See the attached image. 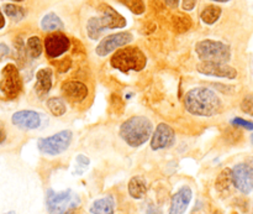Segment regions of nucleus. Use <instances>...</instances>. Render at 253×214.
<instances>
[{"label": "nucleus", "instance_id": "nucleus-1", "mask_svg": "<svg viewBox=\"0 0 253 214\" xmlns=\"http://www.w3.org/2000/svg\"><path fill=\"white\" fill-rule=\"evenodd\" d=\"M185 109L197 116H214L222 109L220 97L212 89L207 87H197L185 94Z\"/></svg>", "mask_w": 253, "mask_h": 214}, {"label": "nucleus", "instance_id": "nucleus-2", "mask_svg": "<svg viewBox=\"0 0 253 214\" xmlns=\"http://www.w3.org/2000/svg\"><path fill=\"white\" fill-rule=\"evenodd\" d=\"M153 125L150 119L142 115L131 116L120 126V136L128 146L138 148L150 139Z\"/></svg>", "mask_w": 253, "mask_h": 214}, {"label": "nucleus", "instance_id": "nucleus-3", "mask_svg": "<svg viewBox=\"0 0 253 214\" xmlns=\"http://www.w3.org/2000/svg\"><path fill=\"white\" fill-rule=\"evenodd\" d=\"M111 66L124 73H128L131 71L140 72L142 71L147 63V57L138 47H125V49L118 50L114 54L110 61Z\"/></svg>", "mask_w": 253, "mask_h": 214}, {"label": "nucleus", "instance_id": "nucleus-4", "mask_svg": "<svg viewBox=\"0 0 253 214\" xmlns=\"http://www.w3.org/2000/svg\"><path fill=\"white\" fill-rule=\"evenodd\" d=\"M195 52L203 62L227 63L231 58V50L226 44L215 40H203L195 45Z\"/></svg>", "mask_w": 253, "mask_h": 214}, {"label": "nucleus", "instance_id": "nucleus-5", "mask_svg": "<svg viewBox=\"0 0 253 214\" xmlns=\"http://www.w3.org/2000/svg\"><path fill=\"white\" fill-rule=\"evenodd\" d=\"M81 203L79 196L73 191L66 190L62 192H54L48 190L46 198L47 211L51 214H69L76 210Z\"/></svg>", "mask_w": 253, "mask_h": 214}, {"label": "nucleus", "instance_id": "nucleus-6", "mask_svg": "<svg viewBox=\"0 0 253 214\" xmlns=\"http://www.w3.org/2000/svg\"><path fill=\"white\" fill-rule=\"evenodd\" d=\"M73 139V134L71 130H63L48 138H42L37 141L39 150L46 155L56 156L64 153L69 148Z\"/></svg>", "mask_w": 253, "mask_h": 214}, {"label": "nucleus", "instance_id": "nucleus-7", "mask_svg": "<svg viewBox=\"0 0 253 214\" xmlns=\"http://www.w3.org/2000/svg\"><path fill=\"white\" fill-rule=\"evenodd\" d=\"M22 89V81L16 66L9 63L2 68L0 79V91L7 98H16Z\"/></svg>", "mask_w": 253, "mask_h": 214}, {"label": "nucleus", "instance_id": "nucleus-8", "mask_svg": "<svg viewBox=\"0 0 253 214\" xmlns=\"http://www.w3.org/2000/svg\"><path fill=\"white\" fill-rule=\"evenodd\" d=\"M133 40L132 35L130 32H119V34L109 35L105 39L100 41V44L96 46L95 52L98 56L105 57L114 52L115 50H119L120 47L126 46Z\"/></svg>", "mask_w": 253, "mask_h": 214}, {"label": "nucleus", "instance_id": "nucleus-9", "mask_svg": "<svg viewBox=\"0 0 253 214\" xmlns=\"http://www.w3.org/2000/svg\"><path fill=\"white\" fill-rule=\"evenodd\" d=\"M71 49V40L61 32L49 34L44 40V50L49 58H58Z\"/></svg>", "mask_w": 253, "mask_h": 214}, {"label": "nucleus", "instance_id": "nucleus-10", "mask_svg": "<svg viewBox=\"0 0 253 214\" xmlns=\"http://www.w3.org/2000/svg\"><path fill=\"white\" fill-rule=\"evenodd\" d=\"M197 69L199 73L217 77V78L235 79L237 77V71L234 67L226 63H220V62H202L198 64Z\"/></svg>", "mask_w": 253, "mask_h": 214}, {"label": "nucleus", "instance_id": "nucleus-11", "mask_svg": "<svg viewBox=\"0 0 253 214\" xmlns=\"http://www.w3.org/2000/svg\"><path fill=\"white\" fill-rule=\"evenodd\" d=\"M232 182L240 192L249 195L253 190V175L247 163H239L232 170Z\"/></svg>", "mask_w": 253, "mask_h": 214}, {"label": "nucleus", "instance_id": "nucleus-12", "mask_svg": "<svg viewBox=\"0 0 253 214\" xmlns=\"http://www.w3.org/2000/svg\"><path fill=\"white\" fill-rule=\"evenodd\" d=\"M175 135L172 126L168 124L161 123L155 130L151 140V148L152 150H162V149L170 148L174 144Z\"/></svg>", "mask_w": 253, "mask_h": 214}, {"label": "nucleus", "instance_id": "nucleus-13", "mask_svg": "<svg viewBox=\"0 0 253 214\" xmlns=\"http://www.w3.org/2000/svg\"><path fill=\"white\" fill-rule=\"evenodd\" d=\"M62 93L72 103H82L88 97V87L79 81H66L62 84Z\"/></svg>", "mask_w": 253, "mask_h": 214}, {"label": "nucleus", "instance_id": "nucleus-14", "mask_svg": "<svg viewBox=\"0 0 253 214\" xmlns=\"http://www.w3.org/2000/svg\"><path fill=\"white\" fill-rule=\"evenodd\" d=\"M11 121L17 128L25 129V130H34L40 126L41 118H40L39 113L34 110H20L12 114Z\"/></svg>", "mask_w": 253, "mask_h": 214}, {"label": "nucleus", "instance_id": "nucleus-15", "mask_svg": "<svg viewBox=\"0 0 253 214\" xmlns=\"http://www.w3.org/2000/svg\"><path fill=\"white\" fill-rule=\"evenodd\" d=\"M99 11L101 12V17H103L106 29H123L127 24L125 17L119 14L110 5L101 4L99 6Z\"/></svg>", "mask_w": 253, "mask_h": 214}, {"label": "nucleus", "instance_id": "nucleus-16", "mask_svg": "<svg viewBox=\"0 0 253 214\" xmlns=\"http://www.w3.org/2000/svg\"><path fill=\"white\" fill-rule=\"evenodd\" d=\"M190 201H192V190L188 186H184L172 197L169 214H184Z\"/></svg>", "mask_w": 253, "mask_h": 214}, {"label": "nucleus", "instance_id": "nucleus-17", "mask_svg": "<svg viewBox=\"0 0 253 214\" xmlns=\"http://www.w3.org/2000/svg\"><path fill=\"white\" fill-rule=\"evenodd\" d=\"M52 88V69L51 68H41L36 74V84H35V91L37 96L43 97L51 91Z\"/></svg>", "mask_w": 253, "mask_h": 214}, {"label": "nucleus", "instance_id": "nucleus-18", "mask_svg": "<svg viewBox=\"0 0 253 214\" xmlns=\"http://www.w3.org/2000/svg\"><path fill=\"white\" fill-rule=\"evenodd\" d=\"M147 192V185L141 176H135L128 182V193L135 200H140Z\"/></svg>", "mask_w": 253, "mask_h": 214}, {"label": "nucleus", "instance_id": "nucleus-19", "mask_svg": "<svg viewBox=\"0 0 253 214\" xmlns=\"http://www.w3.org/2000/svg\"><path fill=\"white\" fill-rule=\"evenodd\" d=\"M104 30H106L105 24H104L103 17L93 16L88 20L86 24V34L91 40H98L101 36Z\"/></svg>", "mask_w": 253, "mask_h": 214}, {"label": "nucleus", "instance_id": "nucleus-20", "mask_svg": "<svg viewBox=\"0 0 253 214\" xmlns=\"http://www.w3.org/2000/svg\"><path fill=\"white\" fill-rule=\"evenodd\" d=\"M114 210H115V203L111 197L96 200L90 207V212L93 214H114Z\"/></svg>", "mask_w": 253, "mask_h": 214}, {"label": "nucleus", "instance_id": "nucleus-21", "mask_svg": "<svg viewBox=\"0 0 253 214\" xmlns=\"http://www.w3.org/2000/svg\"><path fill=\"white\" fill-rule=\"evenodd\" d=\"M41 27L44 31H57V30L63 29V22L59 19L58 15L54 12L44 15L43 19L41 20Z\"/></svg>", "mask_w": 253, "mask_h": 214}, {"label": "nucleus", "instance_id": "nucleus-22", "mask_svg": "<svg viewBox=\"0 0 253 214\" xmlns=\"http://www.w3.org/2000/svg\"><path fill=\"white\" fill-rule=\"evenodd\" d=\"M221 7L216 6V5H209V6L205 7L204 10L200 14V17H202V21L207 25H212L220 19L221 16Z\"/></svg>", "mask_w": 253, "mask_h": 214}, {"label": "nucleus", "instance_id": "nucleus-23", "mask_svg": "<svg viewBox=\"0 0 253 214\" xmlns=\"http://www.w3.org/2000/svg\"><path fill=\"white\" fill-rule=\"evenodd\" d=\"M172 27L178 34H183L192 27V19L184 14L174 15L172 17Z\"/></svg>", "mask_w": 253, "mask_h": 214}, {"label": "nucleus", "instance_id": "nucleus-24", "mask_svg": "<svg viewBox=\"0 0 253 214\" xmlns=\"http://www.w3.org/2000/svg\"><path fill=\"white\" fill-rule=\"evenodd\" d=\"M232 170L230 168H225L221 171L219 176L216 178V182H215V187L219 192H225L230 188V186L232 185Z\"/></svg>", "mask_w": 253, "mask_h": 214}, {"label": "nucleus", "instance_id": "nucleus-25", "mask_svg": "<svg viewBox=\"0 0 253 214\" xmlns=\"http://www.w3.org/2000/svg\"><path fill=\"white\" fill-rule=\"evenodd\" d=\"M47 107H48L49 111L53 114L54 116H62L66 114L67 107L63 99L58 98V97H52L47 101Z\"/></svg>", "mask_w": 253, "mask_h": 214}, {"label": "nucleus", "instance_id": "nucleus-26", "mask_svg": "<svg viewBox=\"0 0 253 214\" xmlns=\"http://www.w3.org/2000/svg\"><path fill=\"white\" fill-rule=\"evenodd\" d=\"M26 50L27 54H30L31 58H39L42 54V50H43V46H42V42L40 40V37L32 36L27 40L26 44Z\"/></svg>", "mask_w": 253, "mask_h": 214}, {"label": "nucleus", "instance_id": "nucleus-27", "mask_svg": "<svg viewBox=\"0 0 253 214\" xmlns=\"http://www.w3.org/2000/svg\"><path fill=\"white\" fill-rule=\"evenodd\" d=\"M4 11L10 19H12L14 21H20V20L24 19L25 16V10L22 9L19 5L14 4H6L4 6Z\"/></svg>", "mask_w": 253, "mask_h": 214}, {"label": "nucleus", "instance_id": "nucleus-28", "mask_svg": "<svg viewBox=\"0 0 253 214\" xmlns=\"http://www.w3.org/2000/svg\"><path fill=\"white\" fill-rule=\"evenodd\" d=\"M125 4L127 5L128 9L136 15H141L145 12L146 7L142 0H125Z\"/></svg>", "mask_w": 253, "mask_h": 214}, {"label": "nucleus", "instance_id": "nucleus-29", "mask_svg": "<svg viewBox=\"0 0 253 214\" xmlns=\"http://www.w3.org/2000/svg\"><path fill=\"white\" fill-rule=\"evenodd\" d=\"M110 107H111V110H113L114 113L118 114V115H120L124 110L123 99H121L119 96H116V94H113L110 98Z\"/></svg>", "mask_w": 253, "mask_h": 214}, {"label": "nucleus", "instance_id": "nucleus-30", "mask_svg": "<svg viewBox=\"0 0 253 214\" xmlns=\"http://www.w3.org/2000/svg\"><path fill=\"white\" fill-rule=\"evenodd\" d=\"M77 161V171L76 173H78V175H81V173H83L84 171L88 168L89 163H90V161H89V159L86 158V156L84 155H78L76 159Z\"/></svg>", "mask_w": 253, "mask_h": 214}, {"label": "nucleus", "instance_id": "nucleus-31", "mask_svg": "<svg viewBox=\"0 0 253 214\" xmlns=\"http://www.w3.org/2000/svg\"><path fill=\"white\" fill-rule=\"evenodd\" d=\"M241 109L244 113L253 115V96H246L241 102Z\"/></svg>", "mask_w": 253, "mask_h": 214}, {"label": "nucleus", "instance_id": "nucleus-32", "mask_svg": "<svg viewBox=\"0 0 253 214\" xmlns=\"http://www.w3.org/2000/svg\"><path fill=\"white\" fill-rule=\"evenodd\" d=\"M71 66H72V59L68 58V57H66V58L61 59V61L57 63V69H58V72H61V73H64V72H67L69 68H71Z\"/></svg>", "mask_w": 253, "mask_h": 214}, {"label": "nucleus", "instance_id": "nucleus-33", "mask_svg": "<svg viewBox=\"0 0 253 214\" xmlns=\"http://www.w3.org/2000/svg\"><path fill=\"white\" fill-rule=\"evenodd\" d=\"M232 125L242 126V128H246V129H250V130H253V123L245 120V119H241V118L234 119V120H232Z\"/></svg>", "mask_w": 253, "mask_h": 214}, {"label": "nucleus", "instance_id": "nucleus-34", "mask_svg": "<svg viewBox=\"0 0 253 214\" xmlns=\"http://www.w3.org/2000/svg\"><path fill=\"white\" fill-rule=\"evenodd\" d=\"M195 4H197V0H183L182 7L187 11H190L195 7Z\"/></svg>", "mask_w": 253, "mask_h": 214}, {"label": "nucleus", "instance_id": "nucleus-35", "mask_svg": "<svg viewBox=\"0 0 253 214\" xmlns=\"http://www.w3.org/2000/svg\"><path fill=\"white\" fill-rule=\"evenodd\" d=\"M7 54H9V47L5 44H0V59H2Z\"/></svg>", "mask_w": 253, "mask_h": 214}, {"label": "nucleus", "instance_id": "nucleus-36", "mask_svg": "<svg viewBox=\"0 0 253 214\" xmlns=\"http://www.w3.org/2000/svg\"><path fill=\"white\" fill-rule=\"evenodd\" d=\"M178 2H179V0H166V4L169 7H172V9L178 6Z\"/></svg>", "mask_w": 253, "mask_h": 214}, {"label": "nucleus", "instance_id": "nucleus-37", "mask_svg": "<svg viewBox=\"0 0 253 214\" xmlns=\"http://www.w3.org/2000/svg\"><path fill=\"white\" fill-rule=\"evenodd\" d=\"M5 139H6V133H5L4 128H2L1 125H0V145H1V144L4 143Z\"/></svg>", "mask_w": 253, "mask_h": 214}, {"label": "nucleus", "instance_id": "nucleus-38", "mask_svg": "<svg viewBox=\"0 0 253 214\" xmlns=\"http://www.w3.org/2000/svg\"><path fill=\"white\" fill-rule=\"evenodd\" d=\"M5 26V19H4V15L1 14V11H0V30L2 29V27Z\"/></svg>", "mask_w": 253, "mask_h": 214}, {"label": "nucleus", "instance_id": "nucleus-39", "mask_svg": "<svg viewBox=\"0 0 253 214\" xmlns=\"http://www.w3.org/2000/svg\"><path fill=\"white\" fill-rule=\"evenodd\" d=\"M247 165H249L250 170H251V172H252V175H253V158L250 159V160L247 161Z\"/></svg>", "mask_w": 253, "mask_h": 214}, {"label": "nucleus", "instance_id": "nucleus-40", "mask_svg": "<svg viewBox=\"0 0 253 214\" xmlns=\"http://www.w3.org/2000/svg\"><path fill=\"white\" fill-rule=\"evenodd\" d=\"M212 1H215V2H227V1H230V0H212Z\"/></svg>", "mask_w": 253, "mask_h": 214}, {"label": "nucleus", "instance_id": "nucleus-41", "mask_svg": "<svg viewBox=\"0 0 253 214\" xmlns=\"http://www.w3.org/2000/svg\"><path fill=\"white\" fill-rule=\"evenodd\" d=\"M2 214H17V212H15V211H10V212H6V213H2Z\"/></svg>", "mask_w": 253, "mask_h": 214}, {"label": "nucleus", "instance_id": "nucleus-42", "mask_svg": "<svg viewBox=\"0 0 253 214\" xmlns=\"http://www.w3.org/2000/svg\"><path fill=\"white\" fill-rule=\"evenodd\" d=\"M119 1H121V2H124V4H125V0H119Z\"/></svg>", "mask_w": 253, "mask_h": 214}, {"label": "nucleus", "instance_id": "nucleus-43", "mask_svg": "<svg viewBox=\"0 0 253 214\" xmlns=\"http://www.w3.org/2000/svg\"><path fill=\"white\" fill-rule=\"evenodd\" d=\"M14 1H22V0H14Z\"/></svg>", "mask_w": 253, "mask_h": 214}, {"label": "nucleus", "instance_id": "nucleus-44", "mask_svg": "<svg viewBox=\"0 0 253 214\" xmlns=\"http://www.w3.org/2000/svg\"><path fill=\"white\" fill-rule=\"evenodd\" d=\"M251 140H252V144H253V135H252V138H251Z\"/></svg>", "mask_w": 253, "mask_h": 214}, {"label": "nucleus", "instance_id": "nucleus-45", "mask_svg": "<svg viewBox=\"0 0 253 214\" xmlns=\"http://www.w3.org/2000/svg\"><path fill=\"white\" fill-rule=\"evenodd\" d=\"M232 214H237V213H236V212H234V213H232Z\"/></svg>", "mask_w": 253, "mask_h": 214}, {"label": "nucleus", "instance_id": "nucleus-46", "mask_svg": "<svg viewBox=\"0 0 253 214\" xmlns=\"http://www.w3.org/2000/svg\"><path fill=\"white\" fill-rule=\"evenodd\" d=\"M216 214H220V213H219V212H217V213H216Z\"/></svg>", "mask_w": 253, "mask_h": 214}]
</instances>
